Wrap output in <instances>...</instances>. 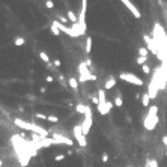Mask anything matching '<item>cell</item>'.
I'll return each mask as SVG.
<instances>
[{
  "mask_svg": "<svg viewBox=\"0 0 167 167\" xmlns=\"http://www.w3.org/2000/svg\"><path fill=\"white\" fill-rule=\"evenodd\" d=\"M128 167H133V166H128Z\"/></svg>",
  "mask_w": 167,
  "mask_h": 167,
  "instance_id": "39",
  "label": "cell"
},
{
  "mask_svg": "<svg viewBox=\"0 0 167 167\" xmlns=\"http://www.w3.org/2000/svg\"><path fill=\"white\" fill-rule=\"evenodd\" d=\"M146 60H148V57H145V56H139V57H137V60H135V62H137L139 65H142V66H143V65L146 63Z\"/></svg>",
  "mask_w": 167,
  "mask_h": 167,
  "instance_id": "24",
  "label": "cell"
},
{
  "mask_svg": "<svg viewBox=\"0 0 167 167\" xmlns=\"http://www.w3.org/2000/svg\"><path fill=\"white\" fill-rule=\"evenodd\" d=\"M121 2H122V3H123L127 8H128V11L133 14V17H134V18H140V17H142V14H140V11H139V9L135 8V6H134V3L131 2V0H121Z\"/></svg>",
  "mask_w": 167,
  "mask_h": 167,
  "instance_id": "9",
  "label": "cell"
},
{
  "mask_svg": "<svg viewBox=\"0 0 167 167\" xmlns=\"http://www.w3.org/2000/svg\"><path fill=\"white\" fill-rule=\"evenodd\" d=\"M78 72H80V75H83V77H92V74L89 72V69H87V63L78 65Z\"/></svg>",
  "mask_w": 167,
  "mask_h": 167,
  "instance_id": "11",
  "label": "cell"
},
{
  "mask_svg": "<svg viewBox=\"0 0 167 167\" xmlns=\"http://www.w3.org/2000/svg\"><path fill=\"white\" fill-rule=\"evenodd\" d=\"M53 65H54V66H57V68H59V66L62 65V62H60L59 59H54V62H53Z\"/></svg>",
  "mask_w": 167,
  "mask_h": 167,
  "instance_id": "34",
  "label": "cell"
},
{
  "mask_svg": "<svg viewBox=\"0 0 167 167\" xmlns=\"http://www.w3.org/2000/svg\"><path fill=\"white\" fill-rule=\"evenodd\" d=\"M116 84V78H113V77H110L108 80H106V83H104V89L106 90H108V89H112V87Z\"/></svg>",
  "mask_w": 167,
  "mask_h": 167,
  "instance_id": "13",
  "label": "cell"
},
{
  "mask_svg": "<svg viewBox=\"0 0 167 167\" xmlns=\"http://www.w3.org/2000/svg\"><path fill=\"white\" fill-rule=\"evenodd\" d=\"M39 59L44 60L45 63H50V57H48V54H47L45 51H41V53H39Z\"/></svg>",
  "mask_w": 167,
  "mask_h": 167,
  "instance_id": "20",
  "label": "cell"
},
{
  "mask_svg": "<svg viewBox=\"0 0 167 167\" xmlns=\"http://www.w3.org/2000/svg\"><path fill=\"white\" fill-rule=\"evenodd\" d=\"M98 98H100V104H106L107 102V98H106V92L102 89L98 90Z\"/></svg>",
  "mask_w": 167,
  "mask_h": 167,
  "instance_id": "16",
  "label": "cell"
},
{
  "mask_svg": "<svg viewBox=\"0 0 167 167\" xmlns=\"http://www.w3.org/2000/svg\"><path fill=\"white\" fill-rule=\"evenodd\" d=\"M68 84L71 86V89L74 90V92H77V90H78V80H77V78L71 77L69 80H68Z\"/></svg>",
  "mask_w": 167,
  "mask_h": 167,
  "instance_id": "12",
  "label": "cell"
},
{
  "mask_svg": "<svg viewBox=\"0 0 167 167\" xmlns=\"http://www.w3.org/2000/svg\"><path fill=\"white\" fill-rule=\"evenodd\" d=\"M45 81H47V83H53V81H54V78L51 77V75H47V77H45Z\"/></svg>",
  "mask_w": 167,
  "mask_h": 167,
  "instance_id": "32",
  "label": "cell"
},
{
  "mask_svg": "<svg viewBox=\"0 0 167 167\" xmlns=\"http://www.w3.org/2000/svg\"><path fill=\"white\" fill-rule=\"evenodd\" d=\"M39 92H41V93H45V92H47V89H45V87H41Z\"/></svg>",
  "mask_w": 167,
  "mask_h": 167,
  "instance_id": "36",
  "label": "cell"
},
{
  "mask_svg": "<svg viewBox=\"0 0 167 167\" xmlns=\"http://www.w3.org/2000/svg\"><path fill=\"white\" fill-rule=\"evenodd\" d=\"M166 155H167V149H166Z\"/></svg>",
  "mask_w": 167,
  "mask_h": 167,
  "instance_id": "38",
  "label": "cell"
},
{
  "mask_svg": "<svg viewBox=\"0 0 167 167\" xmlns=\"http://www.w3.org/2000/svg\"><path fill=\"white\" fill-rule=\"evenodd\" d=\"M143 39H145V42H146V48H148L149 51H152L154 54L158 56V54H160V48H158V45H156L155 41L150 39V36H148V35H145Z\"/></svg>",
  "mask_w": 167,
  "mask_h": 167,
  "instance_id": "7",
  "label": "cell"
},
{
  "mask_svg": "<svg viewBox=\"0 0 167 167\" xmlns=\"http://www.w3.org/2000/svg\"><path fill=\"white\" fill-rule=\"evenodd\" d=\"M48 122H51V123H57L59 122V117L57 116H48V119H47Z\"/></svg>",
  "mask_w": 167,
  "mask_h": 167,
  "instance_id": "25",
  "label": "cell"
},
{
  "mask_svg": "<svg viewBox=\"0 0 167 167\" xmlns=\"http://www.w3.org/2000/svg\"><path fill=\"white\" fill-rule=\"evenodd\" d=\"M163 143L166 145V148H167V135H164V137H163Z\"/></svg>",
  "mask_w": 167,
  "mask_h": 167,
  "instance_id": "35",
  "label": "cell"
},
{
  "mask_svg": "<svg viewBox=\"0 0 167 167\" xmlns=\"http://www.w3.org/2000/svg\"><path fill=\"white\" fill-rule=\"evenodd\" d=\"M119 78L127 83H131V84H135V86H142L143 84V80H140L137 75L131 74V72H121L119 74Z\"/></svg>",
  "mask_w": 167,
  "mask_h": 167,
  "instance_id": "4",
  "label": "cell"
},
{
  "mask_svg": "<svg viewBox=\"0 0 167 167\" xmlns=\"http://www.w3.org/2000/svg\"><path fill=\"white\" fill-rule=\"evenodd\" d=\"M149 101H150L149 95H148V93H143V95H142V106L143 107H148L149 106Z\"/></svg>",
  "mask_w": 167,
  "mask_h": 167,
  "instance_id": "18",
  "label": "cell"
},
{
  "mask_svg": "<svg viewBox=\"0 0 167 167\" xmlns=\"http://www.w3.org/2000/svg\"><path fill=\"white\" fill-rule=\"evenodd\" d=\"M68 20L71 21V24H77L78 23V17L71 11V9H68Z\"/></svg>",
  "mask_w": 167,
  "mask_h": 167,
  "instance_id": "14",
  "label": "cell"
},
{
  "mask_svg": "<svg viewBox=\"0 0 167 167\" xmlns=\"http://www.w3.org/2000/svg\"><path fill=\"white\" fill-rule=\"evenodd\" d=\"M24 44H26V39H24V38H21V36L15 38V41H14V45H17V47H23Z\"/></svg>",
  "mask_w": 167,
  "mask_h": 167,
  "instance_id": "19",
  "label": "cell"
},
{
  "mask_svg": "<svg viewBox=\"0 0 167 167\" xmlns=\"http://www.w3.org/2000/svg\"><path fill=\"white\" fill-rule=\"evenodd\" d=\"M142 69H143V72H145V74H150V68H149V65H143L142 66Z\"/></svg>",
  "mask_w": 167,
  "mask_h": 167,
  "instance_id": "28",
  "label": "cell"
},
{
  "mask_svg": "<svg viewBox=\"0 0 167 167\" xmlns=\"http://www.w3.org/2000/svg\"><path fill=\"white\" fill-rule=\"evenodd\" d=\"M139 54H140V56L148 57V54H149V50L146 48V47H140V48H139Z\"/></svg>",
  "mask_w": 167,
  "mask_h": 167,
  "instance_id": "23",
  "label": "cell"
},
{
  "mask_svg": "<svg viewBox=\"0 0 167 167\" xmlns=\"http://www.w3.org/2000/svg\"><path fill=\"white\" fill-rule=\"evenodd\" d=\"M101 160H102V163H107V161H108V155H107V154H102Z\"/></svg>",
  "mask_w": 167,
  "mask_h": 167,
  "instance_id": "33",
  "label": "cell"
},
{
  "mask_svg": "<svg viewBox=\"0 0 167 167\" xmlns=\"http://www.w3.org/2000/svg\"><path fill=\"white\" fill-rule=\"evenodd\" d=\"M45 6L48 8V9H53L54 8V3L51 2V0H45Z\"/></svg>",
  "mask_w": 167,
  "mask_h": 167,
  "instance_id": "29",
  "label": "cell"
},
{
  "mask_svg": "<svg viewBox=\"0 0 167 167\" xmlns=\"http://www.w3.org/2000/svg\"><path fill=\"white\" fill-rule=\"evenodd\" d=\"M54 160H56V161H62V160H65V155H63V154H59V155L54 156Z\"/></svg>",
  "mask_w": 167,
  "mask_h": 167,
  "instance_id": "30",
  "label": "cell"
},
{
  "mask_svg": "<svg viewBox=\"0 0 167 167\" xmlns=\"http://www.w3.org/2000/svg\"><path fill=\"white\" fill-rule=\"evenodd\" d=\"M51 33H53V35H56V36H59V35H60V29L57 27L56 21H53V23H51Z\"/></svg>",
  "mask_w": 167,
  "mask_h": 167,
  "instance_id": "17",
  "label": "cell"
},
{
  "mask_svg": "<svg viewBox=\"0 0 167 167\" xmlns=\"http://www.w3.org/2000/svg\"><path fill=\"white\" fill-rule=\"evenodd\" d=\"M89 98L92 100L93 104H96V106H100V98H96V96H93V95H89Z\"/></svg>",
  "mask_w": 167,
  "mask_h": 167,
  "instance_id": "27",
  "label": "cell"
},
{
  "mask_svg": "<svg viewBox=\"0 0 167 167\" xmlns=\"http://www.w3.org/2000/svg\"><path fill=\"white\" fill-rule=\"evenodd\" d=\"M86 110H87V106H84L83 102H78L77 106H75V112H77V113H80V114H84V113H86Z\"/></svg>",
  "mask_w": 167,
  "mask_h": 167,
  "instance_id": "15",
  "label": "cell"
},
{
  "mask_svg": "<svg viewBox=\"0 0 167 167\" xmlns=\"http://www.w3.org/2000/svg\"><path fill=\"white\" fill-rule=\"evenodd\" d=\"M112 107H113V102H108V101L106 104H100V106H98V113H100L101 116H106V114L110 113Z\"/></svg>",
  "mask_w": 167,
  "mask_h": 167,
  "instance_id": "10",
  "label": "cell"
},
{
  "mask_svg": "<svg viewBox=\"0 0 167 167\" xmlns=\"http://www.w3.org/2000/svg\"><path fill=\"white\" fill-rule=\"evenodd\" d=\"M57 20H59V21H60V23H62V24H65V23H66V21H68V20H66V18H65V17H62V15H59V17H57Z\"/></svg>",
  "mask_w": 167,
  "mask_h": 167,
  "instance_id": "31",
  "label": "cell"
},
{
  "mask_svg": "<svg viewBox=\"0 0 167 167\" xmlns=\"http://www.w3.org/2000/svg\"><path fill=\"white\" fill-rule=\"evenodd\" d=\"M53 139H54V145H66V146H72V145H74V142H72L69 137L62 135V134H57V133L53 134Z\"/></svg>",
  "mask_w": 167,
  "mask_h": 167,
  "instance_id": "8",
  "label": "cell"
},
{
  "mask_svg": "<svg viewBox=\"0 0 167 167\" xmlns=\"http://www.w3.org/2000/svg\"><path fill=\"white\" fill-rule=\"evenodd\" d=\"M2 164H3V163H2V160H0V167H2Z\"/></svg>",
  "mask_w": 167,
  "mask_h": 167,
  "instance_id": "37",
  "label": "cell"
},
{
  "mask_svg": "<svg viewBox=\"0 0 167 167\" xmlns=\"http://www.w3.org/2000/svg\"><path fill=\"white\" fill-rule=\"evenodd\" d=\"M14 123L17 125L18 128H23V129H26V131H32L33 134H38V135H41V137H44V139L48 137V131H47L45 128L39 127V125H36V123H30L27 121H24V119H20V117H15Z\"/></svg>",
  "mask_w": 167,
  "mask_h": 167,
  "instance_id": "1",
  "label": "cell"
},
{
  "mask_svg": "<svg viewBox=\"0 0 167 167\" xmlns=\"http://www.w3.org/2000/svg\"><path fill=\"white\" fill-rule=\"evenodd\" d=\"M72 134H74V137H75V140L78 142V145H80L81 148H86V146H87V140H86V135L83 134L81 123L80 125H75V127L72 128Z\"/></svg>",
  "mask_w": 167,
  "mask_h": 167,
  "instance_id": "3",
  "label": "cell"
},
{
  "mask_svg": "<svg viewBox=\"0 0 167 167\" xmlns=\"http://www.w3.org/2000/svg\"><path fill=\"white\" fill-rule=\"evenodd\" d=\"M35 117H36V119H44V121H47V119H48V116H45V114H42V113H36Z\"/></svg>",
  "mask_w": 167,
  "mask_h": 167,
  "instance_id": "26",
  "label": "cell"
},
{
  "mask_svg": "<svg viewBox=\"0 0 167 167\" xmlns=\"http://www.w3.org/2000/svg\"><path fill=\"white\" fill-rule=\"evenodd\" d=\"M158 107L156 106H152V107H149V112L148 114H146V117H145V121H143V125H145V128L148 129V131H152V129H155V127L158 125Z\"/></svg>",
  "mask_w": 167,
  "mask_h": 167,
  "instance_id": "2",
  "label": "cell"
},
{
  "mask_svg": "<svg viewBox=\"0 0 167 167\" xmlns=\"http://www.w3.org/2000/svg\"><path fill=\"white\" fill-rule=\"evenodd\" d=\"M86 9H87V0H81V9L78 14V24H80L81 30L86 33Z\"/></svg>",
  "mask_w": 167,
  "mask_h": 167,
  "instance_id": "6",
  "label": "cell"
},
{
  "mask_svg": "<svg viewBox=\"0 0 167 167\" xmlns=\"http://www.w3.org/2000/svg\"><path fill=\"white\" fill-rule=\"evenodd\" d=\"M114 106H116V107H122V104H123V101H122V96L121 95H117L116 98H114Z\"/></svg>",
  "mask_w": 167,
  "mask_h": 167,
  "instance_id": "22",
  "label": "cell"
},
{
  "mask_svg": "<svg viewBox=\"0 0 167 167\" xmlns=\"http://www.w3.org/2000/svg\"><path fill=\"white\" fill-rule=\"evenodd\" d=\"M90 50H92V38L89 36L86 41V54H90Z\"/></svg>",
  "mask_w": 167,
  "mask_h": 167,
  "instance_id": "21",
  "label": "cell"
},
{
  "mask_svg": "<svg viewBox=\"0 0 167 167\" xmlns=\"http://www.w3.org/2000/svg\"><path fill=\"white\" fill-rule=\"evenodd\" d=\"M81 128H83V134L87 135L90 133V128H92V110L87 107V110L84 113V121L81 123Z\"/></svg>",
  "mask_w": 167,
  "mask_h": 167,
  "instance_id": "5",
  "label": "cell"
}]
</instances>
